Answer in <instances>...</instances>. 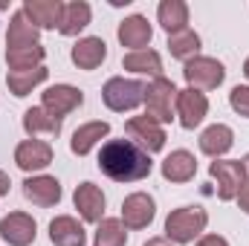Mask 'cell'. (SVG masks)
<instances>
[{
    "instance_id": "obj_7",
    "label": "cell",
    "mask_w": 249,
    "mask_h": 246,
    "mask_svg": "<svg viewBox=\"0 0 249 246\" xmlns=\"http://www.w3.org/2000/svg\"><path fill=\"white\" fill-rule=\"evenodd\" d=\"M124 130H127L130 142L136 139L139 148L148 151V154L162 151V148H165V139H168V136H165V127L160 122H154V119H148V116H133V119H127Z\"/></svg>"
},
{
    "instance_id": "obj_8",
    "label": "cell",
    "mask_w": 249,
    "mask_h": 246,
    "mask_svg": "<svg viewBox=\"0 0 249 246\" xmlns=\"http://www.w3.org/2000/svg\"><path fill=\"white\" fill-rule=\"evenodd\" d=\"M81 102H84V93L78 87H72V84H55V87L44 90V105L41 107L47 113H53L55 119H64L67 113H72L75 107H81Z\"/></svg>"
},
{
    "instance_id": "obj_15",
    "label": "cell",
    "mask_w": 249,
    "mask_h": 246,
    "mask_svg": "<svg viewBox=\"0 0 249 246\" xmlns=\"http://www.w3.org/2000/svg\"><path fill=\"white\" fill-rule=\"evenodd\" d=\"M23 197L32 200V203L41 206V209H50V206H55V203L61 200V183H58L55 177H47V174L29 177V180L23 183Z\"/></svg>"
},
{
    "instance_id": "obj_10",
    "label": "cell",
    "mask_w": 249,
    "mask_h": 246,
    "mask_svg": "<svg viewBox=\"0 0 249 246\" xmlns=\"http://www.w3.org/2000/svg\"><path fill=\"white\" fill-rule=\"evenodd\" d=\"M0 235L9 246H29L38 235V223L23 211H12L0 220Z\"/></svg>"
},
{
    "instance_id": "obj_14",
    "label": "cell",
    "mask_w": 249,
    "mask_h": 246,
    "mask_svg": "<svg viewBox=\"0 0 249 246\" xmlns=\"http://www.w3.org/2000/svg\"><path fill=\"white\" fill-rule=\"evenodd\" d=\"M75 200V209L78 214L87 220V223H102V214H105V194L96 183H81L72 194Z\"/></svg>"
},
{
    "instance_id": "obj_35",
    "label": "cell",
    "mask_w": 249,
    "mask_h": 246,
    "mask_svg": "<svg viewBox=\"0 0 249 246\" xmlns=\"http://www.w3.org/2000/svg\"><path fill=\"white\" fill-rule=\"evenodd\" d=\"M145 246H171V241H168V238H151Z\"/></svg>"
},
{
    "instance_id": "obj_19",
    "label": "cell",
    "mask_w": 249,
    "mask_h": 246,
    "mask_svg": "<svg viewBox=\"0 0 249 246\" xmlns=\"http://www.w3.org/2000/svg\"><path fill=\"white\" fill-rule=\"evenodd\" d=\"M197 174V159L188 151H171L162 162V177L168 183H188Z\"/></svg>"
},
{
    "instance_id": "obj_16",
    "label": "cell",
    "mask_w": 249,
    "mask_h": 246,
    "mask_svg": "<svg viewBox=\"0 0 249 246\" xmlns=\"http://www.w3.org/2000/svg\"><path fill=\"white\" fill-rule=\"evenodd\" d=\"M151 35H154V29H151L148 18H142V15H130L119 23V41H122V47H130L133 53L145 50L151 44Z\"/></svg>"
},
{
    "instance_id": "obj_33",
    "label": "cell",
    "mask_w": 249,
    "mask_h": 246,
    "mask_svg": "<svg viewBox=\"0 0 249 246\" xmlns=\"http://www.w3.org/2000/svg\"><path fill=\"white\" fill-rule=\"evenodd\" d=\"M197 246H229V244H226V238H220V235H206Z\"/></svg>"
},
{
    "instance_id": "obj_18",
    "label": "cell",
    "mask_w": 249,
    "mask_h": 246,
    "mask_svg": "<svg viewBox=\"0 0 249 246\" xmlns=\"http://www.w3.org/2000/svg\"><path fill=\"white\" fill-rule=\"evenodd\" d=\"M105 58H107V44L102 38H81L72 47V64L78 70H96Z\"/></svg>"
},
{
    "instance_id": "obj_28",
    "label": "cell",
    "mask_w": 249,
    "mask_h": 246,
    "mask_svg": "<svg viewBox=\"0 0 249 246\" xmlns=\"http://www.w3.org/2000/svg\"><path fill=\"white\" fill-rule=\"evenodd\" d=\"M197 50H200V35L194 29H183V32H177V35L168 38V53L174 58H180V61L197 58Z\"/></svg>"
},
{
    "instance_id": "obj_34",
    "label": "cell",
    "mask_w": 249,
    "mask_h": 246,
    "mask_svg": "<svg viewBox=\"0 0 249 246\" xmlns=\"http://www.w3.org/2000/svg\"><path fill=\"white\" fill-rule=\"evenodd\" d=\"M9 177H6V174H3V171H0V197H6V194H9Z\"/></svg>"
},
{
    "instance_id": "obj_22",
    "label": "cell",
    "mask_w": 249,
    "mask_h": 246,
    "mask_svg": "<svg viewBox=\"0 0 249 246\" xmlns=\"http://www.w3.org/2000/svg\"><path fill=\"white\" fill-rule=\"evenodd\" d=\"M157 18H160V23H162V29L168 32V35H177V32H183L188 29V6L183 0H162L160 3V9H157Z\"/></svg>"
},
{
    "instance_id": "obj_12",
    "label": "cell",
    "mask_w": 249,
    "mask_h": 246,
    "mask_svg": "<svg viewBox=\"0 0 249 246\" xmlns=\"http://www.w3.org/2000/svg\"><path fill=\"white\" fill-rule=\"evenodd\" d=\"M15 162L20 171H41L53 162V148H50V142L26 139L15 148Z\"/></svg>"
},
{
    "instance_id": "obj_29",
    "label": "cell",
    "mask_w": 249,
    "mask_h": 246,
    "mask_svg": "<svg viewBox=\"0 0 249 246\" xmlns=\"http://www.w3.org/2000/svg\"><path fill=\"white\" fill-rule=\"evenodd\" d=\"M41 81H47V67H38V70H23V72H12L6 75V84L15 96H26L32 93V87H38Z\"/></svg>"
},
{
    "instance_id": "obj_37",
    "label": "cell",
    "mask_w": 249,
    "mask_h": 246,
    "mask_svg": "<svg viewBox=\"0 0 249 246\" xmlns=\"http://www.w3.org/2000/svg\"><path fill=\"white\" fill-rule=\"evenodd\" d=\"M244 75L249 78V58H247V64H244Z\"/></svg>"
},
{
    "instance_id": "obj_21",
    "label": "cell",
    "mask_w": 249,
    "mask_h": 246,
    "mask_svg": "<svg viewBox=\"0 0 249 246\" xmlns=\"http://www.w3.org/2000/svg\"><path fill=\"white\" fill-rule=\"evenodd\" d=\"M44 55L47 50L41 44H32V47H9L6 50V61H9V70L12 72H23V70H38L44 67Z\"/></svg>"
},
{
    "instance_id": "obj_32",
    "label": "cell",
    "mask_w": 249,
    "mask_h": 246,
    "mask_svg": "<svg viewBox=\"0 0 249 246\" xmlns=\"http://www.w3.org/2000/svg\"><path fill=\"white\" fill-rule=\"evenodd\" d=\"M238 206H241V211H247L249 214V177L244 180L241 191H238Z\"/></svg>"
},
{
    "instance_id": "obj_17",
    "label": "cell",
    "mask_w": 249,
    "mask_h": 246,
    "mask_svg": "<svg viewBox=\"0 0 249 246\" xmlns=\"http://www.w3.org/2000/svg\"><path fill=\"white\" fill-rule=\"evenodd\" d=\"M50 241L55 246H84L87 244V232L75 217L61 214V217H55L50 223Z\"/></svg>"
},
{
    "instance_id": "obj_36",
    "label": "cell",
    "mask_w": 249,
    "mask_h": 246,
    "mask_svg": "<svg viewBox=\"0 0 249 246\" xmlns=\"http://www.w3.org/2000/svg\"><path fill=\"white\" fill-rule=\"evenodd\" d=\"M241 165H244V177H249V154L241 159Z\"/></svg>"
},
{
    "instance_id": "obj_30",
    "label": "cell",
    "mask_w": 249,
    "mask_h": 246,
    "mask_svg": "<svg viewBox=\"0 0 249 246\" xmlns=\"http://www.w3.org/2000/svg\"><path fill=\"white\" fill-rule=\"evenodd\" d=\"M127 244V232L124 223L116 217H105L96 229V244L93 246H124Z\"/></svg>"
},
{
    "instance_id": "obj_31",
    "label": "cell",
    "mask_w": 249,
    "mask_h": 246,
    "mask_svg": "<svg viewBox=\"0 0 249 246\" xmlns=\"http://www.w3.org/2000/svg\"><path fill=\"white\" fill-rule=\"evenodd\" d=\"M229 105H232L235 113H241V116H247L249 119V87H244V84L232 87V93H229Z\"/></svg>"
},
{
    "instance_id": "obj_26",
    "label": "cell",
    "mask_w": 249,
    "mask_h": 246,
    "mask_svg": "<svg viewBox=\"0 0 249 246\" xmlns=\"http://www.w3.org/2000/svg\"><path fill=\"white\" fill-rule=\"evenodd\" d=\"M23 127L29 136L35 133H50V136H58L61 133V119H55L53 113H47L44 107H29L23 113Z\"/></svg>"
},
{
    "instance_id": "obj_3",
    "label": "cell",
    "mask_w": 249,
    "mask_h": 246,
    "mask_svg": "<svg viewBox=\"0 0 249 246\" xmlns=\"http://www.w3.org/2000/svg\"><path fill=\"white\" fill-rule=\"evenodd\" d=\"M102 99L110 110L124 113V110H133L145 102V84L136 81V78H110L102 90Z\"/></svg>"
},
{
    "instance_id": "obj_2",
    "label": "cell",
    "mask_w": 249,
    "mask_h": 246,
    "mask_svg": "<svg viewBox=\"0 0 249 246\" xmlns=\"http://www.w3.org/2000/svg\"><path fill=\"white\" fill-rule=\"evenodd\" d=\"M206 223H209L206 209H200V206H183V209H177V211L168 214V220H165V238L174 241V244H191L206 229Z\"/></svg>"
},
{
    "instance_id": "obj_1",
    "label": "cell",
    "mask_w": 249,
    "mask_h": 246,
    "mask_svg": "<svg viewBox=\"0 0 249 246\" xmlns=\"http://www.w3.org/2000/svg\"><path fill=\"white\" fill-rule=\"evenodd\" d=\"M151 157L130 139H110L99 154V168L116 183H139L151 174Z\"/></svg>"
},
{
    "instance_id": "obj_23",
    "label": "cell",
    "mask_w": 249,
    "mask_h": 246,
    "mask_svg": "<svg viewBox=\"0 0 249 246\" xmlns=\"http://www.w3.org/2000/svg\"><path fill=\"white\" fill-rule=\"evenodd\" d=\"M90 18H93L90 3H84V0H72V3H67V6H64L58 32H61V35H78V32L90 23Z\"/></svg>"
},
{
    "instance_id": "obj_6",
    "label": "cell",
    "mask_w": 249,
    "mask_h": 246,
    "mask_svg": "<svg viewBox=\"0 0 249 246\" xmlns=\"http://www.w3.org/2000/svg\"><path fill=\"white\" fill-rule=\"evenodd\" d=\"M209 174L217 183V197L220 200H235L238 191H241V185H244V180H247L241 159H214L209 165Z\"/></svg>"
},
{
    "instance_id": "obj_5",
    "label": "cell",
    "mask_w": 249,
    "mask_h": 246,
    "mask_svg": "<svg viewBox=\"0 0 249 246\" xmlns=\"http://www.w3.org/2000/svg\"><path fill=\"white\" fill-rule=\"evenodd\" d=\"M183 75H186V81H188V87H191V90H214V87H220V84H223L226 70H223V64L217 61V58L197 55V58L186 61Z\"/></svg>"
},
{
    "instance_id": "obj_11",
    "label": "cell",
    "mask_w": 249,
    "mask_h": 246,
    "mask_svg": "<svg viewBox=\"0 0 249 246\" xmlns=\"http://www.w3.org/2000/svg\"><path fill=\"white\" fill-rule=\"evenodd\" d=\"M206 113H209V99L200 90H191V87L177 90V116L186 130H194L206 119Z\"/></svg>"
},
{
    "instance_id": "obj_13",
    "label": "cell",
    "mask_w": 249,
    "mask_h": 246,
    "mask_svg": "<svg viewBox=\"0 0 249 246\" xmlns=\"http://www.w3.org/2000/svg\"><path fill=\"white\" fill-rule=\"evenodd\" d=\"M23 15L29 18V23L35 29H55L61 23L64 3L61 0H26Z\"/></svg>"
},
{
    "instance_id": "obj_27",
    "label": "cell",
    "mask_w": 249,
    "mask_h": 246,
    "mask_svg": "<svg viewBox=\"0 0 249 246\" xmlns=\"http://www.w3.org/2000/svg\"><path fill=\"white\" fill-rule=\"evenodd\" d=\"M122 67L130 70V72H148V75H154V78L162 75V58H160V53H154V50H136V53L124 55Z\"/></svg>"
},
{
    "instance_id": "obj_24",
    "label": "cell",
    "mask_w": 249,
    "mask_h": 246,
    "mask_svg": "<svg viewBox=\"0 0 249 246\" xmlns=\"http://www.w3.org/2000/svg\"><path fill=\"white\" fill-rule=\"evenodd\" d=\"M107 133H110V124L107 122H87V124H81V127L72 133L70 148H72V154L84 157V154H90V151L96 148V142L105 139Z\"/></svg>"
},
{
    "instance_id": "obj_9",
    "label": "cell",
    "mask_w": 249,
    "mask_h": 246,
    "mask_svg": "<svg viewBox=\"0 0 249 246\" xmlns=\"http://www.w3.org/2000/svg\"><path fill=\"white\" fill-rule=\"evenodd\" d=\"M154 214H157V203H154V197H151V194L136 191V194L124 197V203H122V223L127 226V229H145V226H151Z\"/></svg>"
},
{
    "instance_id": "obj_4",
    "label": "cell",
    "mask_w": 249,
    "mask_h": 246,
    "mask_svg": "<svg viewBox=\"0 0 249 246\" xmlns=\"http://www.w3.org/2000/svg\"><path fill=\"white\" fill-rule=\"evenodd\" d=\"M174 99H177V87H174V81H168L165 75H160V78H154L151 84H145V116L148 119H154V122L165 124L171 122L174 116H171V105H174Z\"/></svg>"
},
{
    "instance_id": "obj_25",
    "label": "cell",
    "mask_w": 249,
    "mask_h": 246,
    "mask_svg": "<svg viewBox=\"0 0 249 246\" xmlns=\"http://www.w3.org/2000/svg\"><path fill=\"white\" fill-rule=\"evenodd\" d=\"M32 44H38V29L29 23V18H26L23 9H20V12H15L12 20H9L6 50H9V47H32Z\"/></svg>"
},
{
    "instance_id": "obj_20",
    "label": "cell",
    "mask_w": 249,
    "mask_h": 246,
    "mask_svg": "<svg viewBox=\"0 0 249 246\" xmlns=\"http://www.w3.org/2000/svg\"><path fill=\"white\" fill-rule=\"evenodd\" d=\"M232 145H235V133H232L229 124H212V127H206L200 133V151L214 157V159L223 157Z\"/></svg>"
}]
</instances>
